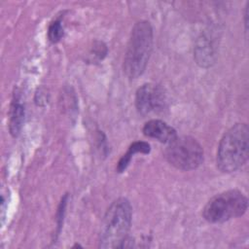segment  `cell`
<instances>
[{
  "mask_svg": "<svg viewBox=\"0 0 249 249\" xmlns=\"http://www.w3.org/2000/svg\"><path fill=\"white\" fill-rule=\"evenodd\" d=\"M249 128L244 123L232 125L220 140L217 166L222 172L231 173L241 168L248 160Z\"/></svg>",
  "mask_w": 249,
  "mask_h": 249,
  "instance_id": "obj_1",
  "label": "cell"
},
{
  "mask_svg": "<svg viewBox=\"0 0 249 249\" xmlns=\"http://www.w3.org/2000/svg\"><path fill=\"white\" fill-rule=\"evenodd\" d=\"M131 205L126 198L120 197L113 201L101 224L99 248L124 247L131 225Z\"/></svg>",
  "mask_w": 249,
  "mask_h": 249,
  "instance_id": "obj_2",
  "label": "cell"
},
{
  "mask_svg": "<svg viewBox=\"0 0 249 249\" xmlns=\"http://www.w3.org/2000/svg\"><path fill=\"white\" fill-rule=\"evenodd\" d=\"M153 49V29L149 21L135 23L131 30L124 57V72L130 79H135L144 72Z\"/></svg>",
  "mask_w": 249,
  "mask_h": 249,
  "instance_id": "obj_3",
  "label": "cell"
},
{
  "mask_svg": "<svg viewBox=\"0 0 249 249\" xmlns=\"http://www.w3.org/2000/svg\"><path fill=\"white\" fill-rule=\"evenodd\" d=\"M248 206L247 197L237 190H230L214 196L203 208V218L212 224L224 223L242 216Z\"/></svg>",
  "mask_w": 249,
  "mask_h": 249,
  "instance_id": "obj_4",
  "label": "cell"
},
{
  "mask_svg": "<svg viewBox=\"0 0 249 249\" xmlns=\"http://www.w3.org/2000/svg\"><path fill=\"white\" fill-rule=\"evenodd\" d=\"M164 157L174 167L181 170H192L202 163L203 149L191 136H177L168 143L164 151Z\"/></svg>",
  "mask_w": 249,
  "mask_h": 249,
  "instance_id": "obj_5",
  "label": "cell"
},
{
  "mask_svg": "<svg viewBox=\"0 0 249 249\" xmlns=\"http://www.w3.org/2000/svg\"><path fill=\"white\" fill-rule=\"evenodd\" d=\"M165 95L162 89L155 84H144L135 94V106L137 111L143 115L158 113L163 110Z\"/></svg>",
  "mask_w": 249,
  "mask_h": 249,
  "instance_id": "obj_6",
  "label": "cell"
},
{
  "mask_svg": "<svg viewBox=\"0 0 249 249\" xmlns=\"http://www.w3.org/2000/svg\"><path fill=\"white\" fill-rule=\"evenodd\" d=\"M194 56L196 63L201 67H209L215 63L217 43L213 34L208 31L200 34L195 45Z\"/></svg>",
  "mask_w": 249,
  "mask_h": 249,
  "instance_id": "obj_7",
  "label": "cell"
},
{
  "mask_svg": "<svg viewBox=\"0 0 249 249\" xmlns=\"http://www.w3.org/2000/svg\"><path fill=\"white\" fill-rule=\"evenodd\" d=\"M143 133L162 143H170L177 137L176 130L160 120H150L143 126Z\"/></svg>",
  "mask_w": 249,
  "mask_h": 249,
  "instance_id": "obj_8",
  "label": "cell"
},
{
  "mask_svg": "<svg viewBox=\"0 0 249 249\" xmlns=\"http://www.w3.org/2000/svg\"><path fill=\"white\" fill-rule=\"evenodd\" d=\"M23 121H24V107L18 101V99L16 98L11 105L10 121H9V130L14 137H17L19 134L23 124Z\"/></svg>",
  "mask_w": 249,
  "mask_h": 249,
  "instance_id": "obj_9",
  "label": "cell"
},
{
  "mask_svg": "<svg viewBox=\"0 0 249 249\" xmlns=\"http://www.w3.org/2000/svg\"><path fill=\"white\" fill-rule=\"evenodd\" d=\"M150 145L147 142H143V141H137L132 143L129 148L128 151L121 158L118 166H117V170L118 172H123L128 165L131 158L133 157L134 154L136 153H142V154H148L150 153Z\"/></svg>",
  "mask_w": 249,
  "mask_h": 249,
  "instance_id": "obj_10",
  "label": "cell"
},
{
  "mask_svg": "<svg viewBox=\"0 0 249 249\" xmlns=\"http://www.w3.org/2000/svg\"><path fill=\"white\" fill-rule=\"evenodd\" d=\"M63 36V28L59 21H53L49 26L48 30V37L51 42L56 43L58 42L61 37Z\"/></svg>",
  "mask_w": 249,
  "mask_h": 249,
  "instance_id": "obj_11",
  "label": "cell"
}]
</instances>
